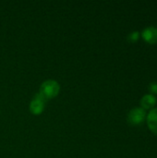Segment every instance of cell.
I'll return each mask as SVG.
<instances>
[{"label":"cell","mask_w":157,"mask_h":158,"mask_svg":"<svg viewBox=\"0 0 157 158\" xmlns=\"http://www.w3.org/2000/svg\"><path fill=\"white\" fill-rule=\"evenodd\" d=\"M60 92V85L59 83L55 80H46L44 81L41 86L39 94L45 100H49L52 98H55Z\"/></svg>","instance_id":"cell-1"},{"label":"cell","mask_w":157,"mask_h":158,"mask_svg":"<svg viewBox=\"0 0 157 158\" xmlns=\"http://www.w3.org/2000/svg\"><path fill=\"white\" fill-rule=\"evenodd\" d=\"M146 118V112L142 107H134L128 114V122L131 126L142 124Z\"/></svg>","instance_id":"cell-2"},{"label":"cell","mask_w":157,"mask_h":158,"mask_svg":"<svg viewBox=\"0 0 157 158\" xmlns=\"http://www.w3.org/2000/svg\"><path fill=\"white\" fill-rule=\"evenodd\" d=\"M45 99H43L39 94H36L30 103V111L33 115H40L43 113L45 106Z\"/></svg>","instance_id":"cell-3"},{"label":"cell","mask_w":157,"mask_h":158,"mask_svg":"<svg viewBox=\"0 0 157 158\" xmlns=\"http://www.w3.org/2000/svg\"><path fill=\"white\" fill-rule=\"evenodd\" d=\"M143 39L150 44H157V28L154 26H150L145 28L142 32Z\"/></svg>","instance_id":"cell-4"},{"label":"cell","mask_w":157,"mask_h":158,"mask_svg":"<svg viewBox=\"0 0 157 158\" xmlns=\"http://www.w3.org/2000/svg\"><path fill=\"white\" fill-rule=\"evenodd\" d=\"M147 125L150 131L157 135V108H153L147 116Z\"/></svg>","instance_id":"cell-5"},{"label":"cell","mask_w":157,"mask_h":158,"mask_svg":"<svg viewBox=\"0 0 157 158\" xmlns=\"http://www.w3.org/2000/svg\"><path fill=\"white\" fill-rule=\"evenodd\" d=\"M155 104H156V98L153 94H145L141 99V106H142V108L144 110L153 109Z\"/></svg>","instance_id":"cell-6"},{"label":"cell","mask_w":157,"mask_h":158,"mask_svg":"<svg viewBox=\"0 0 157 158\" xmlns=\"http://www.w3.org/2000/svg\"><path fill=\"white\" fill-rule=\"evenodd\" d=\"M140 39V32L135 31H132L131 33H130L128 35V41L130 43H135L137 42L138 40Z\"/></svg>","instance_id":"cell-7"},{"label":"cell","mask_w":157,"mask_h":158,"mask_svg":"<svg viewBox=\"0 0 157 158\" xmlns=\"http://www.w3.org/2000/svg\"><path fill=\"white\" fill-rule=\"evenodd\" d=\"M149 91L151 94H157V82L156 81H153L149 84L148 87Z\"/></svg>","instance_id":"cell-8"}]
</instances>
